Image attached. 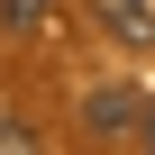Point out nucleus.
Segmentation results:
<instances>
[{"mask_svg":"<svg viewBox=\"0 0 155 155\" xmlns=\"http://www.w3.org/2000/svg\"><path fill=\"white\" fill-rule=\"evenodd\" d=\"M137 119H146V91H128V82H101L82 101V128L91 137H137Z\"/></svg>","mask_w":155,"mask_h":155,"instance_id":"nucleus-1","label":"nucleus"},{"mask_svg":"<svg viewBox=\"0 0 155 155\" xmlns=\"http://www.w3.org/2000/svg\"><path fill=\"white\" fill-rule=\"evenodd\" d=\"M101 18H110L119 37H137V46L155 37V18H146V0H101Z\"/></svg>","mask_w":155,"mask_h":155,"instance_id":"nucleus-2","label":"nucleus"},{"mask_svg":"<svg viewBox=\"0 0 155 155\" xmlns=\"http://www.w3.org/2000/svg\"><path fill=\"white\" fill-rule=\"evenodd\" d=\"M137 146H155V101H146V119H137Z\"/></svg>","mask_w":155,"mask_h":155,"instance_id":"nucleus-5","label":"nucleus"},{"mask_svg":"<svg viewBox=\"0 0 155 155\" xmlns=\"http://www.w3.org/2000/svg\"><path fill=\"white\" fill-rule=\"evenodd\" d=\"M0 146H9V155H28V146H37V137H28V128H18V119H0Z\"/></svg>","mask_w":155,"mask_h":155,"instance_id":"nucleus-4","label":"nucleus"},{"mask_svg":"<svg viewBox=\"0 0 155 155\" xmlns=\"http://www.w3.org/2000/svg\"><path fill=\"white\" fill-rule=\"evenodd\" d=\"M0 18H9V28H37V18H46V0H0Z\"/></svg>","mask_w":155,"mask_h":155,"instance_id":"nucleus-3","label":"nucleus"}]
</instances>
